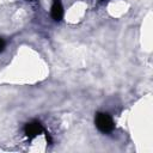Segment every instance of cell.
Segmentation results:
<instances>
[{"instance_id": "277c9868", "label": "cell", "mask_w": 153, "mask_h": 153, "mask_svg": "<svg viewBox=\"0 0 153 153\" xmlns=\"http://www.w3.org/2000/svg\"><path fill=\"white\" fill-rule=\"evenodd\" d=\"M5 49V41L0 38V51H2Z\"/></svg>"}, {"instance_id": "6da1fadb", "label": "cell", "mask_w": 153, "mask_h": 153, "mask_svg": "<svg viewBox=\"0 0 153 153\" xmlns=\"http://www.w3.org/2000/svg\"><path fill=\"white\" fill-rule=\"evenodd\" d=\"M94 123H96V127L98 128V130L102 133H110L115 128V124H114L111 116L109 114H105V112H97L96 118H94Z\"/></svg>"}, {"instance_id": "7a4b0ae2", "label": "cell", "mask_w": 153, "mask_h": 153, "mask_svg": "<svg viewBox=\"0 0 153 153\" xmlns=\"http://www.w3.org/2000/svg\"><path fill=\"white\" fill-rule=\"evenodd\" d=\"M43 131H44V128L38 121H32L30 123H26L24 127V133L29 139H33L39 134H42Z\"/></svg>"}, {"instance_id": "3957f363", "label": "cell", "mask_w": 153, "mask_h": 153, "mask_svg": "<svg viewBox=\"0 0 153 153\" xmlns=\"http://www.w3.org/2000/svg\"><path fill=\"white\" fill-rule=\"evenodd\" d=\"M50 14H51V18L54 20H56V22L62 19V17H63V8H62V5H61L60 0H54V2L51 5Z\"/></svg>"}]
</instances>
